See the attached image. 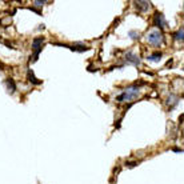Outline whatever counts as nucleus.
<instances>
[{
  "mask_svg": "<svg viewBox=\"0 0 184 184\" xmlns=\"http://www.w3.org/2000/svg\"><path fill=\"white\" fill-rule=\"evenodd\" d=\"M139 95H140V87L139 85H134V87L127 88L122 95H119V96L116 97V100L120 103L122 102H131V100H134L135 97H137Z\"/></svg>",
  "mask_w": 184,
  "mask_h": 184,
  "instance_id": "1",
  "label": "nucleus"
},
{
  "mask_svg": "<svg viewBox=\"0 0 184 184\" xmlns=\"http://www.w3.org/2000/svg\"><path fill=\"white\" fill-rule=\"evenodd\" d=\"M163 39H164V36H163V33L160 32V31H152V32L148 33V36H147L148 43L152 45H155V47H159V45L163 43Z\"/></svg>",
  "mask_w": 184,
  "mask_h": 184,
  "instance_id": "2",
  "label": "nucleus"
},
{
  "mask_svg": "<svg viewBox=\"0 0 184 184\" xmlns=\"http://www.w3.org/2000/svg\"><path fill=\"white\" fill-rule=\"evenodd\" d=\"M43 42H44V37H36V39H33L32 42V50H33V55H32V59H31V62H36L37 60V56H39L40 51H42V44Z\"/></svg>",
  "mask_w": 184,
  "mask_h": 184,
  "instance_id": "3",
  "label": "nucleus"
},
{
  "mask_svg": "<svg viewBox=\"0 0 184 184\" xmlns=\"http://www.w3.org/2000/svg\"><path fill=\"white\" fill-rule=\"evenodd\" d=\"M124 59H125V62L127 63H131V64H134V65H139L140 64L139 56H137L136 53H134V52H127L125 53V56H124Z\"/></svg>",
  "mask_w": 184,
  "mask_h": 184,
  "instance_id": "4",
  "label": "nucleus"
},
{
  "mask_svg": "<svg viewBox=\"0 0 184 184\" xmlns=\"http://www.w3.org/2000/svg\"><path fill=\"white\" fill-rule=\"evenodd\" d=\"M155 25H156V27H159V28H162V30L167 27V22L164 19V16H163V13L157 12L156 15H155Z\"/></svg>",
  "mask_w": 184,
  "mask_h": 184,
  "instance_id": "5",
  "label": "nucleus"
},
{
  "mask_svg": "<svg viewBox=\"0 0 184 184\" xmlns=\"http://www.w3.org/2000/svg\"><path fill=\"white\" fill-rule=\"evenodd\" d=\"M135 4H136L137 10H140V11H148L149 7H151V3L149 1H136Z\"/></svg>",
  "mask_w": 184,
  "mask_h": 184,
  "instance_id": "6",
  "label": "nucleus"
},
{
  "mask_svg": "<svg viewBox=\"0 0 184 184\" xmlns=\"http://www.w3.org/2000/svg\"><path fill=\"white\" fill-rule=\"evenodd\" d=\"M72 51H77V52H83V51H88V47H85L82 43H75L72 47H70Z\"/></svg>",
  "mask_w": 184,
  "mask_h": 184,
  "instance_id": "7",
  "label": "nucleus"
},
{
  "mask_svg": "<svg viewBox=\"0 0 184 184\" xmlns=\"http://www.w3.org/2000/svg\"><path fill=\"white\" fill-rule=\"evenodd\" d=\"M160 59H162V53H160V52H155V53H152V55L147 56V60H148V62H155V63H157V62H160Z\"/></svg>",
  "mask_w": 184,
  "mask_h": 184,
  "instance_id": "8",
  "label": "nucleus"
},
{
  "mask_svg": "<svg viewBox=\"0 0 184 184\" xmlns=\"http://www.w3.org/2000/svg\"><path fill=\"white\" fill-rule=\"evenodd\" d=\"M5 84H7L8 91H10L11 93H12V92H15L16 85H15V82H13V79H7V80H5Z\"/></svg>",
  "mask_w": 184,
  "mask_h": 184,
  "instance_id": "9",
  "label": "nucleus"
},
{
  "mask_svg": "<svg viewBox=\"0 0 184 184\" xmlns=\"http://www.w3.org/2000/svg\"><path fill=\"white\" fill-rule=\"evenodd\" d=\"M28 80H30V82L32 83V84H36V85L42 83V82H40V80H37V79H36V77H35V75H33V72H32V71H31V70H28Z\"/></svg>",
  "mask_w": 184,
  "mask_h": 184,
  "instance_id": "10",
  "label": "nucleus"
},
{
  "mask_svg": "<svg viewBox=\"0 0 184 184\" xmlns=\"http://www.w3.org/2000/svg\"><path fill=\"white\" fill-rule=\"evenodd\" d=\"M175 39L179 40V42H183V39H184V30H183V27H180V30L175 33Z\"/></svg>",
  "mask_w": 184,
  "mask_h": 184,
  "instance_id": "11",
  "label": "nucleus"
},
{
  "mask_svg": "<svg viewBox=\"0 0 184 184\" xmlns=\"http://www.w3.org/2000/svg\"><path fill=\"white\" fill-rule=\"evenodd\" d=\"M128 35L131 36L132 39H139V32H136V31H129Z\"/></svg>",
  "mask_w": 184,
  "mask_h": 184,
  "instance_id": "12",
  "label": "nucleus"
},
{
  "mask_svg": "<svg viewBox=\"0 0 184 184\" xmlns=\"http://www.w3.org/2000/svg\"><path fill=\"white\" fill-rule=\"evenodd\" d=\"M125 165L129 167V168H132V167H136L137 165V162H127V163H125Z\"/></svg>",
  "mask_w": 184,
  "mask_h": 184,
  "instance_id": "13",
  "label": "nucleus"
},
{
  "mask_svg": "<svg viewBox=\"0 0 184 184\" xmlns=\"http://www.w3.org/2000/svg\"><path fill=\"white\" fill-rule=\"evenodd\" d=\"M44 3H45V1H39V0H36V1H33V4H35L36 7H42Z\"/></svg>",
  "mask_w": 184,
  "mask_h": 184,
  "instance_id": "14",
  "label": "nucleus"
}]
</instances>
